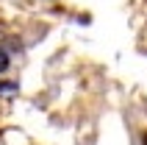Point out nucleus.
<instances>
[{"mask_svg":"<svg viewBox=\"0 0 147 145\" xmlns=\"http://www.w3.org/2000/svg\"><path fill=\"white\" fill-rule=\"evenodd\" d=\"M8 62H11V59H8V53H6V48H3V45H0V72H6V70H8Z\"/></svg>","mask_w":147,"mask_h":145,"instance_id":"f257e3e1","label":"nucleus"},{"mask_svg":"<svg viewBox=\"0 0 147 145\" xmlns=\"http://www.w3.org/2000/svg\"><path fill=\"white\" fill-rule=\"evenodd\" d=\"M142 142H144V145H147V134H144V140H142Z\"/></svg>","mask_w":147,"mask_h":145,"instance_id":"f03ea898","label":"nucleus"}]
</instances>
